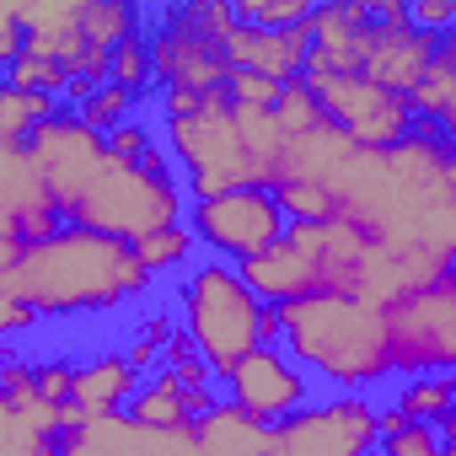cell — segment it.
I'll return each instance as SVG.
<instances>
[{
  "label": "cell",
  "instance_id": "1",
  "mask_svg": "<svg viewBox=\"0 0 456 456\" xmlns=\"http://www.w3.org/2000/svg\"><path fill=\"white\" fill-rule=\"evenodd\" d=\"M333 215L403 258H456V140L413 124L387 151H354L333 177Z\"/></svg>",
  "mask_w": 456,
  "mask_h": 456
},
{
  "label": "cell",
  "instance_id": "2",
  "mask_svg": "<svg viewBox=\"0 0 456 456\" xmlns=\"http://www.w3.org/2000/svg\"><path fill=\"white\" fill-rule=\"evenodd\" d=\"M0 285L17 290L38 312V322L44 317L65 322V317H108L129 301H145L156 280L134 264L124 242L81 232V225H60L54 237L28 242Z\"/></svg>",
  "mask_w": 456,
  "mask_h": 456
},
{
  "label": "cell",
  "instance_id": "3",
  "mask_svg": "<svg viewBox=\"0 0 456 456\" xmlns=\"http://www.w3.org/2000/svg\"><path fill=\"white\" fill-rule=\"evenodd\" d=\"M274 312H280V349L306 376H322L338 392H370L392 381L381 306L354 296H306Z\"/></svg>",
  "mask_w": 456,
  "mask_h": 456
},
{
  "label": "cell",
  "instance_id": "4",
  "mask_svg": "<svg viewBox=\"0 0 456 456\" xmlns=\"http://www.w3.org/2000/svg\"><path fill=\"white\" fill-rule=\"evenodd\" d=\"M145 22V6L129 0H17L22 49L65 70L60 108H76L108 81L113 44Z\"/></svg>",
  "mask_w": 456,
  "mask_h": 456
},
{
  "label": "cell",
  "instance_id": "5",
  "mask_svg": "<svg viewBox=\"0 0 456 456\" xmlns=\"http://www.w3.org/2000/svg\"><path fill=\"white\" fill-rule=\"evenodd\" d=\"M183 215H188V193H183L167 151L151 145L140 161L102 156V167L86 177L81 199L65 209V225H81V232H97V237L134 248L140 237L183 225Z\"/></svg>",
  "mask_w": 456,
  "mask_h": 456
},
{
  "label": "cell",
  "instance_id": "6",
  "mask_svg": "<svg viewBox=\"0 0 456 456\" xmlns=\"http://www.w3.org/2000/svg\"><path fill=\"white\" fill-rule=\"evenodd\" d=\"M177 317H183V333L193 338L199 360L209 365V376L220 381L242 354H253L264 338H258V317H264V301L242 285L237 264L225 258H199L183 269V285H177Z\"/></svg>",
  "mask_w": 456,
  "mask_h": 456
},
{
  "label": "cell",
  "instance_id": "7",
  "mask_svg": "<svg viewBox=\"0 0 456 456\" xmlns=\"http://www.w3.org/2000/svg\"><path fill=\"white\" fill-rule=\"evenodd\" d=\"M237 28L232 0H172V6L145 12V38H151V70L156 92H225V33Z\"/></svg>",
  "mask_w": 456,
  "mask_h": 456
},
{
  "label": "cell",
  "instance_id": "8",
  "mask_svg": "<svg viewBox=\"0 0 456 456\" xmlns=\"http://www.w3.org/2000/svg\"><path fill=\"white\" fill-rule=\"evenodd\" d=\"M161 151H167L188 204L232 193V188H258L253 161H248V151L237 140V108H232L225 92H209V97H199L193 113L167 118L161 124Z\"/></svg>",
  "mask_w": 456,
  "mask_h": 456
},
{
  "label": "cell",
  "instance_id": "9",
  "mask_svg": "<svg viewBox=\"0 0 456 456\" xmlns=\"http://www.w3.org/2000/svg\"><path fill=\"white\" fill-rule=\"evenodd\" d=\"M392 381L451 376L456 370V269L424 290H408L381 306Z\"/></svg>",
  "mask_w": 456,
  "mask_h": 456
},
{
  "label": "cell",
  "instance_id": "10",
  "mask_svg": "<svg viewBox=\"0 0 456 456\" xmlns=\"http://www.w3.org/2000/svg\"><path fill=\"white\" fill-rule=\"evenodd\" d=\"M183 225L193 232V242L209 258L225 264H248L264 248H274L285 237V209L274 204L269 188H232V193H215V199H193Z\"/></svg>",
  "mask_w": 456,
  "mask_h": 456
},
{
  "label": "cell",
  "instance_id": "11",
  "mask_svg": "<svg viewBox=\"0 0 456 456\" xmlns=\"http://www.w3.org/2000/svg\"><path fill=\"white\" fill-rule=\"evenodd\" d=\"M274 456H360L376 451V397L370 392H333L312 397L306 408L269 424Z\"/></svg>",
  "mask_w": 456,
  "mask_h": 456
},
{
  "label": "cell",
  "instance_id": "12",
  "mask_svg": "<svg viewBox=\"0 0 456 456\" xmlns=\"http://www.w3.org/2000/svg\"><path fill=\"white\" fill-rule=\"evenodd\" d=\"M306 92L317 97L322 118L360 151H387L413 129V113L397 92L365 81V76H333V70H306Z\"/></svg>",
  "mask_w": 456,
  "mask_h": 456
},
{
  "label": "cell",
  "instance_id": "13",
  "mask_svg": "<svg viewBox=\"0 0 456 456\" xmlns=\"http://www.w3.org/2000/svg\"><path fill=\"white\" fill-rule=\"evenodd\" d=\"M28 156H33V167H38V177H44V188H49L60 220H65V209L81 199L86 177L102 167L108 145H102V134L86 129L70 108H60L54 118H44V124L28 134Z\"/></svg>",
  "mask_w": 456,
  "mask_h": 456
},
{
  "label": "cell",
  "instance_id": "14",
  "mask_svg": "<svg viewBox=\"0 0 456 456\" xmlns=\"http://www.w3.org/2000/svg\"><path fill=\"white\" fill-rule=\"evenodd\" d=\"M220 397L237 403L242 413H253L258 424H280L285 413L312 403V376L280 349V344H258L253 354H242L232 370L220 376Z\"/></svg>",
  "mask_w": 456,
  "mask_h": 456
},
{
  "label": "cell",
  "instance_id": "15",
  "mask_svg": "<svg viewBox=\"0 0 456 456\" xmlns=\"http://www.w3.org/2000/svg\"><path fill=\"white\" fill-rule=\"evenodd\" d=\"M70 419V408L38 397L33 360H12L0 370V456H60Z\"/></svg>",
  "mask_w": 456,
  "mask_h": 456
},
{
  "label": "cell",
  "instance_id": "16",
  "mask_svg": "<svg viewBox=\"0 0 456 456\" xmlns=\"http://www.w3.org/2000/svg\"><path fill=\"white\" fill-rule=\"evenodd\" d=\"M440 38L429 33H413L408 28V0H370V33H365V60H360V76L397 92L408 102L413 81L424 76L429 54H435Z\"/></svg>",
  "mask_w": 456,
  "mask_h": 456
},
{
  "label": "cell",
  "instance_id": "17",
  "mask_svg": "<svg viewBox=\"0 0 456 456\" xmlns=\"http://www.w3.org/2000/svg\"><path fill=\"white\" fill-rule=\"evenodd\" d=\"M60 209L28 156V145H6L0 140V237H12V242H44L60 232Z\"/></svg>",
  "mask_w": 456,
  "mask_h": 456
},
{
  "label": "cell",
  "instance_id": "18",
  "mask_svg": "<svg viewBox=\"0 0 456 456\" xmlns=\"http://www.w3.org/2000/svg\"><path fill=\"white\" fill-rule=\"evenodd\" d=\"M285 242L312 264L317 274V290L322 296H349L365 253H370V237L360 225H349L344 215H328V220H290L285 225Z\"/></svg>",
  "mask_w": 456,
  "mask_h": 456
},
{
  "label": "cell",
  "instance_id": "19",
  "mask_svg": "<svg viewBox=\"0 0 456 456\" xmlns=\"http://www.w3.org/2000/svg\"><path fill=\"white\" fill-rule=\"evenodd\" d=\"M215 403H220V387L193 392V387H183L172 370L156 365V370H145L140 387L129 392L124 419H129V424H145V429H161V435H193V419L209 413Z\"/></svg>",
  "mask_w": 456,
  "mask_h": 456
},
{
  "label": "cell",
  "instance_id": "20",
  "mask_svg": "<svg viewBox=\"0 0 456 456\" xmlns=\"http://www.w3.org/2000/svg\"><path fill=\"white\" fill-rule=\"evenodd\" d=\"M225 65L232 70H253V76H269V81H301V65H306V28H290V33H264V28H232L225 33Z\"/></svg>",
  "mask_w": 456,
  "mask_h": 456
},
{
  "label": "cell",
  "instance_id": "21",
  "mask_svg": "<svg viewBox=\"0 0 456 456\" xmlns=\"http://www.w3.org/2000/svg\"><path fill=\"white\" fill-rule=\"evenodd\" d=\"M140 387V370L118 354V349H102L92 360H76L70 365V413L76 419H97V413H124L129 392Z\"/></svg>",
  "mask_w": 456,
  "mask_h": 456
},
{
  "label": "cell",
  "instance_id": "22",
  "mask_svg": "<svg viewBox=\"0 0 456 456\" xmlns=\"http://www.w3.org/2000/svg\"><path fill=\"white\" fill-rule=\"evenodd\" d=\"M237 274H242V285L264 301V306H290V301H306V296H322L317 290V274H312V264L280 237L274 248H264L258 258H248V264H237Z\"/></svg>",
  "mask_w": 456,
  "mask_h": 456
},
{
  "label": "cell",
  "instance_id": "23",
  "mask_svg": "<svg viewBox=\"0 0 456 456\" xmlns=\"http://www.w3.org/2000/svg\"><path fill=\"white\" fill-rule=\"evenodd\" d=\"M408 113H413V124H429L456 140V33H440L424 76L408 92Z\"/></svg>",
  "mask_w": 456,
  "mask_h": 456
},
{
  "label": "cell",
  "instance_id": "24",
  "mask_svg": "<svg viewBox=\"0 0 456 456\" xmlns=\"http://www.w3.org/2000/svg\"><path fill=\"white\" fill-rule=\"evenodd\" d=\"M193 445L204 456H274L269 451V424H258L253 413H242L237 403H215L209 413L193 419Z\"/></svg>",
  "mask_w": 456,
  "mask_h": 456
},
{
  "label": "cell",
  "instance_id": "25",
  "mask_svg": "<svg viewBox=\"0 0 456 456\" xmlns=\"http://www.w3.org/2000/svg\"><path fill=\"white\" fill-rule=\"evenodd\" d=\"M451 397H456V376H408L392 397V408L413 424H429L451 440Z\"/></svg>",
  "mask_w": 456,
  "mask_h": 456
},
{
  "label": "cell",
  "instance_id": "26",
  "mask_svg": "<svg viewBox=\"0 0 456 456\" xmlns=\"http://www.w3.org/2000/svg\"><path fill=\"white\" fill-rule=\"evenodd\" d=\"M376 456H456V451L440 429L413 424L387 403V408H376Z\"/></svg>",
  "mask_w": 456,
  "mask_h": 456
},
{
  "label": "cell",
  "instance_id": "27",
  "mask_svg": "<svg viewBox=\"0 0 456 456\" xmlns=\"http://www.w3.org/2000/svg\"><path fill=\"white\" fill-rule=\"evenodd\" d=\"M108 86L129 92L134 102H140V97H156V70H151V38H145V22L129 28V33L113 44V54H108Z\"/></svg>",
  "mask_w": 456,
  "mask_h": 456
},
{
  "label": "cell",
  "instance_id": "28",
  "mask_svg": "<svg viewBox=\"0 0 456 456\" xmlns=\"http://www.w3.org/2000/svg\"><path fill=\"white\" fill-rule=\"evenodd\" d=\"M54 113H60L54 97L22 92V86H12L6 76H0V140H6V145H28V134H33L44 118H54Z\"/></svg>",
  "mask_w": 456,
  "mask_h": 456
},
{
  "label": "cell",
  "instance_id": "29",
  "mask_svg": "<svg viewBox=\"0 0 456 456\" xmlns=\"http://www.w3.org/2000/svg\"><path fill=\"white\" fill-rule=\"evenodd\" d=\"M129 253H134V264L156 280V274H177V269H188L193 253H199V242H193L188 225H167V232H156V237H140Z\"/></svg>",
  "mask_w": 456,
  "mask_h": 456
},
{
  "label": "cell",
  "instance_id": "30",
  "mask_svg": "<svg viewBox=\"0 0 456 456\" xmlns=\"http://www.w3.org/2000/svg\"><path fill=\"white\" fill-rule=\"evenodd\" d=\"M232 17L242 28H264V33H290L312 22V0H232Z\"/></svg>",
  "mask_w": 456,
  "mask_h": 456
},
{
  "label": "cell",
  "instance_id": "31",
  "mask_svg": "<svg viewBox=\"0 0 456 456\" xmlns=\"http://www.w3.org/2000/svg\"><path fill=\"white\" fill-rule=\"evenodd\" d=\"M70 113H76V118H81L86 129H97V134H108V129H118V124H129V118H134V97L102 81V86H97L92 97H81V102H76Z\"/></svg>",
  "mask_w": 456,
  "mask_h": 456
},
{
  "label": "cell",
  "instance_id": "32",
  "mask_svg": "<svg viewBox=\"0 0 456 456\" xmlns=\"http://www.w3.org/2000/svg\"><path fill=\"white\" fill-rule=\"evenodd\" d=\"M274 113V124L285 129V140H296V134H306V129H322L328 118H322V108H317V97L306 92V81H285L280 86V102L269 108Z\"/></svg>",
  "mask_w": 456,
  "mask_h": 456
},
{
  "label": "cell",
  "instance_id": "33",
  "mask_svg": "<svg viewBox=\"0 0 456 456\" xmlns=\"http://www.w3.org/2000/svg\"><path fill=\"white\" fill-rule=\"evenodd\" d=\"M167 338H172V322H167V312H145L140 322H134V333L118 344V354L145 376V370H156V360H161V349H167Z\"/></svg>",
  "mask_w": 456,
  "mask_h": 456
},
{
  "label": "cell",
  "instance_id": "34",
  "mask_svg": "<svg viewBox=\"0 0 456 456\" xmlns=\"http://www.w3.org/2000/svg\"><path fill=\"white\" fill-rule=\"evenodd\" d=\"M161 370H172L183 387H193V392H209V387H220L215 376H209V365L199 360V349H193V338L183 333V328H172V338H167V349H161V360H156Z\"/></svg>",
  "mask_w": 456,
  "mask_h": 456
},
{
  "label": "cell",
  "instance_id": "35",
  "mask_svg": "<svg viewBox=\"0 0 456 456\" xmlns=\"http://www.w3.org/2000/svg\"><path fill=\"white\" fill-rule=\"evenodd\" d=\"M225 97H232L237 108H274L280 102V81L253 76V70H232L225 76Z\"/></svg>",
  "mask_w": 456,
  "mask_h": 456
},
{
  "label": "cell",
  "instance_id": "36",
  "mask_svg": "<svg viewBox=\"0 0 456 456\" xmlns=\"http://www.w3.org/2000/svg\"><path fill=\"white\" fill-rule=\"evenodd\" d=\"M102 145H108V156H118V161H140V156L156 145V129H151V124H140V118H129V124L108 129V134H102Z\"/></svg>",
  "mask_w": 456,
  "mask_h": 456
},
{
  "label": "cell",
  "instance_id": "37",
  "mask_svg": "<svg viewBox=\"0 0 456 456\" xmlns=\"http://www.w3.org/2000/svg\"><path fill=\"white\" fill-rule=\"evenodd\" d=\"M33 328H38V312H33L17 290L0 285V344H17V338H28Z\"/></svg>",
  "mask_w": 456,
  "mask_h": 456
},
{
  "label": "cell",
  "instance_id": "38",
  "mask_svg": "<svg viewBox=\"0 0 456 456\" xmlns=\"http://www.w3.org/2000/svg\"><path fill=\"white\" fill-rule=\"evenodd\" d=\"M408 28L429 33V38L456 33V0H413V6H408Z\"/></svg>",
  "mask_w": 456,
  "mask_h": 456
},
{
  "label": "cell",
  "instance_id": "39",
  "mask_svg": "<svg viewBox=\"0 0 456 456\" xmlns=\"http://www.w3.org/2000/svg\"><path fill=\"white\" fill-rule=\"evenodd\" d=\"M33 387L44 403L70 408V360H33Z\"/></svg>",
  "mask_w": 456,
  "mask_h": 456
},
{
  "label": "cell",
  "instance_id": "40",
  "mask_svg": "<svg viewBox=\"0 0 456 456\" xmlns=\"http://www.w3.org/2000/svg\"><path fill=\"white\" fill-rule=\"evenodd\" d=\"M22 54V28H17V0H0V76Z\"/></svg>",
  "mask_w": 456,
  "mask_h": 456
},
{
  "label": "cell",
  "instance_id": "41",
  "mask_svg": "<svg viewBox=\"0 0 456 456\" xmlns=\"http://www.w3.org/2000/svg\"><path fill=\"white\" fill-rule=\"evenodd\" d=\"M258 338H264V344H280V312H274V306H264V317H258Z\"/></svg>",
  "mask_w": 456,
  "mask_h": 456
},
{
  "label": "cell",
  "instance_id": "42",
  "mask_svg": "<svg viewBox=\"0 0 456 456\" xmlns=\"http://www.w3.org/2000/svg\"><path fill=\"white\" fill-rule=\"evenodd\" d=\"M17 253H22V242H12V237H0V280L12 274V264H17Z\"/></svg>",
  "mask_w": 456,
  "mask_h": 456
},
{
  "label": "cell",
  "instance_id": "43",
  "mask_svg": "<svg viewBox=\"0 0 456 456\" xmlns=\"http://www.w3.org/2000/svg\"><path fill=\"white\" fill-rule=\"evenodd\" d=\"M12 360H22V354H17V344H0V370H6Z\"/></svg>",
  "mask_w": 456,
  "mask_h": 456
},
{
  "label": "cell",
  "instance_id": "44",
  "mask_svg": "<svg viewBox=\"0 0 456 456\" xmlns=\"http://www.w3.org/2000/svg\"><path fill=\"white\" fill-rule=\"evenodd\" d=\"M360 456H376V451H360Z\"/></svg>",
  "mask_w": 456,
  "mask_h": 456
}]
</instances>
